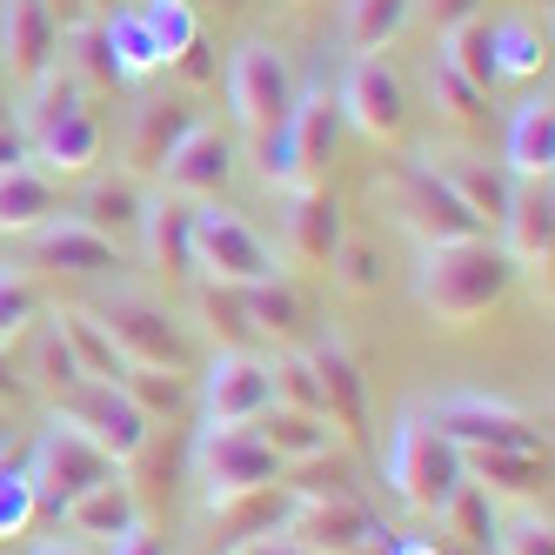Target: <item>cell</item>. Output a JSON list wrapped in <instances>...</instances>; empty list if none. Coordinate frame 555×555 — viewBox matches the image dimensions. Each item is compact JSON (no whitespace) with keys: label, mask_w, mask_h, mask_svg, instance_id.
<instances>
[{"label":"cell","mask_w":555,"mask_h":555,"mask_svg":"<svg viewBox=\"0 0 555 555\" xmlns=\"http://www.w3.org/2000/svg\"><path fill=\"white\" fill-rule=\"evenodd\" d=\"M515 288V261L489 242V234H468V242H428L415 255V301L435 328H475L489 308H502V295Z\"/></svg>","instance_id":"6da1fadb"},{"label":"cell","mask_w":555,"mask_h":555,"mask_svg":"<svg viewBox=\"0 0 555 555\" xmlns=\"http://www.w3.org/2000/svg\"><path fill=\"white\" fill-rule=\"evenodd\" d=\"M14 128L27 134V154H34V168L41 175H94L101 162V147H107V128H101V114H94V88L81 81V74H41L27 94H21V114H14Z\"/></svg>","instance_id":"7a4b0ae2"},{"label":"cell","mask_w":555,"mask_h":555,"mask_svg":"<svg viewBox=\"0 0 555 555\" xmlns=\"http://www.w3.org/2000/svg\"><path fill=\"white\" fill-rule=\"evenodd\" d=\"M382 482H388V495H395V502H409L415 515H435V522H442L449 502L462 495V482H468L462 449H455L449 435L428 422V409H422V402H409L402 415H395L388 449H382Z\"/></svg>","instance_id":"3957f363"},{"label":"cell","mask_w":555,"mask_h":555,"mask_svg":"<svg viewBox=\"0 0 555 555\" xmlns=\"http://www.w3.org/2000/svg\"><path fill=\"white\" fill-rule=\"evenodd\" d=\"M188 248H194V274H202L208 288H255V282H274V274L288 268L282 248H274L248 215H234L221 202H194Z\"/></svg>","instance_id":"277c9868"},{"label":"cell","mask_w":555,"mask_h":555,"mask_svg":"<svg viewBox=\"0 0 555 555\" xmlns=\"http://www.w3.org/2000/svg\"><path fill=\"white\" fill-rule=\"evenodd\" d=\"M48 415L67 422L74 435H81V442H94L114 468L141 462L147 435H154V422L128 402V388H121V382H74V388L48 395Z\"/></svg>","instance_id":"5b68a950"},{"label":"cell","mask_w":555,"mask_h":555,"mask_svg":"<svg viewBox=\"0 0 555 555\" xmlns=\"http://www.w3.org/2000/svg\"><path fill=\"white\" fill-rule=\"evenodd\" d=\"M375 202H388V215L402 221L415 242H468V234H482L475 228V215L449 194V181L435 175V162H388V175H375Z\"/></svg>","instance_id":"8992f818"},{"label":"cell","mask_w":555,"mask_h":555,"mask_svg":"<svg viewBox=\"0 0 555 555\" xmlns=\"http://www.w3.org/2000/svg\"><path fill=\"white\" fill-rule=\"evenodd\" d=\"M422 409H428V402H422ZM428 422L442 428L462 455H475V449H522V455H548L542 422H535L529 409L502 402V395H468V388H455V395H442V402L428 409Z\"/></svg>","instance_id":"52a82bcc"},{"label":"cell","mask_w":555,"mask_h":555,"mask_svg":"<svg viewBox=\"0 0 555 555\" xmlns=\"http://www.w3.org/2000/svg\"><path fill=\"white\" fill-rule=\"evenodd\" d=\"M221 88H228V114H234V128L255 141V134H268V128L295 107V88H301V81H295L288 54L274 48V41H242V48L228 54Z\"/></svg>","instance_id":"ba28073f"},{"label":"cell","mask_w":555,"mask_h":555,"mask_svg":"<svg viewBox=\"0 0 555 555\" xmlns=\"http://www.w3.org/2000/svg\"><path fill=\"white\" fill-rule=\"evenodd\" d=\"M282 462L261 442L255 428H202L194 435V482H202V508L234 502V495H255L282 482Z\"/></svg>","instance_id":"9c48e42d"},{"label":"cell","mask_w":555,"mask_h":555,"mask_svg":"<svg viewBox=\"0 0 555 555\" xmlns=\"http://www.w3.org/2000/svg\"><path fill=\"white\" fill-rule=\"evenodd\" d=\"M94 322H101V328L114 335V348H121L128 362H141V369H175V375L194 369L188 328H181L154 295H107V301L94 308Z\"/></svg>","instance_id":"30bf717a"},{"label":"cell","mask_w":555,"mask_h":555,"mask_svg":"<svg viewBox=\"0 0 555 555\" xmlns=\"http://www.w3.org/2000/svg\"><path fill=\"white\" fill-rule=\"evenodd\" d=\"M335 107H341V121L354 134H369L375 147H395L409 134V88L382 54H348L341 81H335Z\"/></svg>","instance_id":"8fae6325"},{"label":"cell","mask_w":555,"mask_h":555,"mask_svg":"<svg viewBox=\"0 0 555 555\" xmlns=\"http://www.w3.org/2000/svg\"><path fill=\"white\" fill-rule=\"evenodd\" d=\"M27 482H34V502H41V515H61L74 495H81L88 482H101V475H114V462L94 449V442H81L67 422H41V435H34V449H27Z\"/></svg>","instance_id":"7c38bea8"},{"label":"cell","mask_w":555,"mask_h":555,"mask_svg":"<svg viewBox=\"0 0 555 555\" xmlns=\"http://www.w3.org/2000/svg\"><path fill=\"white\" fill-rule=\"evenodd\" d=\"M282 535H295L314 555H362L388 529L362 508V495H354V489H341V495H328V489H314V495L288 489V522H282Z\"/></svg>","instance_id":"4fadbf2b"},{"label":"cell","mask_w":555,"mask_h":555,"mask_svg":"<svg viewBox=\"0 0 555 555\" xmlns=\"http://www.w3.org/2000/svg\"><path fill=\"white\" fill-rule=\"evenodd\" d=\"M274 402V375L261 354L221 348L202 375V428H255L261 409Z\"/></svg>","instance_id":"5bb4252c"},{"label":"cell","mask_w":555,"mask_h":555,"mask_svg":"<svg viewBox=\"0 0 555 555\" xmlns=\"http://www.w3.org/2000/svg\"><path fill=\"white\" fill-rule=\"evenodd\" d=\"M61 67V21L41 0H0V88H34Z\"/></svg>","instance_id":"9a60e30c"},{"label":"cell","mask_w":555,"mask_h":555,"mask_svg":"<svg viewBox=\"0 0 555 555\" xmlns=\"http://www.w3.org/2000/svg\"><path fill=\"white\" fill-rule=\"evenodd\" d=\"M234 162H242L234 134L215 128V121H194V128L181 134V147L168 154L162 168H154V188H162V194H181V202H215V194L234 181Z\"/></svg>","instance_id":"2e32d148"},{"label":"cell","mask_w":555,"mask_h":555,"mask_svg":"<svg viewBox=\"0 0 555 555\" xmlns=\"http://www.w3.org/2000/svg\"><path fill=\"white\" fill-rule=\"evenodd\" d=\"M288 215H282V261H301V268H328L335 248L348 242V221H341V202L322 188V181H308L295 194H282Z\"/></svg>","instance_id":"e0dca14e"},{"label":"cell","mask_w":555,"mask_h":555,"mask_svg":"<svg viewBox=\"0 0 555 555\" xmlns=\"http://www.w3.org/2000/svg\"><path fill=\"white\" fill-rule=\"evenodd\" d=\"M202 121L194 114V101L188 94H147V101H134V121H128V134H121V175H134V181H154V168L168 162V154L181 147V134Z\"/></svg>","instance_id":"ac0fdd59"},{"label":"cell","mask_w":555,"mask_h":555,"mask_svg":"<svg viewBox=\"0 0 555 555\" xmlns=\"http://www.w3.org/2000/svg\"><path fill=\"white\" fill-rule=\"evenodd\" d=\"M54 522H61L74 542L107 548L114 535H128L134 522H147V515H141V495H134V482H128V468H114V475H101V482H88L81 495L54 515Z\"/></svg>","instance_id":"d6986e66"},{"label":"cell","mask_w":555,"mask_h":555,"mask_svg":"<svg viewBox=\"0 0 555 555\" xmlns=\"http://www.w3.org/2000/svg\"><path fill=\"white\" fill-rule=\"evenodd\" d=\"M495 234H502L495 248L515 261V274H542L548 255H555V194H548V181H515V202L495 221Z\"/></svg>","instance_id":"ffe728a7"},{"label":"cell","mask_w":555,"mask_h":555,"mask_svg":"<svg viewBox=\"0 0 555 555\" xmlns=\"http://www.w3.org/2000/svg\"><path fill=\"white\" fill-rule=\"evenodd\" d=\"M21 242H27V255L41 261V268H61V274H88V282L121 274V248H114L107 234H94L88 221H74V215L41 221L34 234H21Z\"/></svg>","instance_id":"44dd1931"},{"label":"cell","mask_w":555,"mask_h":555,"mask_svg":"<svg viewBox=\"0 0 555 555\" xmlns=\"http://www.w3.org/2000/svg\"><path fill=\"white\" fill-rule=\"evenodd\" d=\"M255 435L274 449V462L282 468H314V462H335L348 435L328 422V415H314V409H288V402H268Z\"/></svg>","instance_id":"7402d4cb"},{"label":"cell","mask_w":555,"mask_h":555,"mask_svg":"<svg viewBox=\"0 0 555 555\" xmlns=\"http://www.w3.org/2000/svg\"><path fill=\"white\" fill-rule=\"evenodd\" d=\"M548 168H555V101H548V81H542V94H522L508 114L502 175L508 181H548Z\"/></svg>","instance_id":"603a6c76"},{"label":"cell","mask_w":555,"mask_h":555,"mask_svg":"<svg viewBox=\"0 0 555 555\" xmlns=\"http://www.w3.org/2000/svg\"><path fill=\"white\" fill-rule=\"evenodd\" d=\"M308 369H314V388H322V415L341 435H362L369 428V375H362V362H354L341 341H314Z\"/></svg>","instance_id":"cb8c5ba5"},{"label":"cell","mask_w":555,"mask_h":555,"mask_svg":"<svg viewBox=\"0 0 555 555\" xmlns=\"http://www.w3.org/2000/svg\"><path fill=\"white\" fill-rule=\"evenodd\" d=\"M435 175L449 181V194L475 215V228H495L502 215H508V202H515V181L502 175V162H482V154H442L435 162Z\"/></svg>","instance_id":"d4e9b609"},{"label":"cell","mask_w":555,"mask_h":555,"mask_svg":"<svg viewBox=\"0 0 555 555\" xmlns=\"http://www.w3.org/2000/svg\"><path fill=\"white\" fill-rule=\"evenodd\" d=\"M288 134H295V154H301L308 181H322V168L335 162V141H341V107H335V88H328V81H308V88H295Z\"/></svg>","instance_id":"484cf974"},{"label":"cell","mask_w":555,"mask_h":555,"mask_svg":"<svg viewBox=\"0 0 555 555\" xmlns=\"http://www.w3.org/2000/svg\"><path fill=\"white\" fill-rule=\"evenodd\" d=\"M141 215H147V188L134 175H101L81 194V208H74V221H88L94 234H107L114 248H128L134 234H141Z\"/></svg>","instance_id":"4316f807"},{"label":"cell","mask_w":555,"mask_h":555,"mask_svg":"<svg viewBox=\"0 0 555 555\" xmlns=\"http://www.w3.org/2000/svg\"><path fill=\"white\" fill-rule=\"evenodd\" d=\"M462 468L495 502H535L548 489V455H522V449H475V455H462Z\"/></svg>","instance_id":"83f0119b"},{"label":"cell","mask_w":555,"mask_h":555,"mask_svg":"<svg viewBox=\"0 0 555 555\" xmlns=\"http://www.w3.org/2000/svg\"><path fill=\"white\" fill-rule=\"evenodd\" d=\"M54 215H61V181L54 175H41L34 162L0 175V234H8V242H21V234H34Z\"/></svg>","instance_id":"f1b7e54d"},{"label":"cell","mask_w":555,"mask_h":555,"mask_svg":"<svg viewBox=\"0 0 555 555\" xmlns=\"http://www.w3.org/2000/svg\"><path fill=\"white\" fill-rule=\"evenodd\" d=\"M101 21V41H107V54H114V81L121 88H141V81H154L168 61H162V48H154V34L141 27V14H134V0L128 8H107V14H94Z\"/></svg>","instance_id":"f546056e"},{"label":"cell","mask_w":555,"mask_h":555,"mask_svg":"<svg viewBox=\"0 0 555 555\" xmlns=\"http://www.w3.org/2000/svg\"><path fill=\"white\" fill-rule=\"evenodd\" d=\"M188 215H194V202H181V194H162V188H147L141 242H147V261L162 268V274H194V248H188Z\"/></svg>","instance_id":"4dcf8cb0"},{"label":"cell","mask_w":555,"mask_h":555,"mask_svg":"<svg viewBox=\"0 0 555 555\" xmlns=\"http://www.w3.org/2000/svg\"><path fill=\"white\" fill-rule=\"evenodd\" d=\"M48 322L61 328V341L74 348V362H81L88 382H121V375H128V354L114 348V335L94 322V308H54Z\"/></svg>","instance_id":"1f68e13d"},{"label":"cell","mask_w":555,"mask_h":555,"mask_svg":"<svg viewBox=\"0 0 555 555\" xmlns=\"http://www.w3.org/2000/svg\"><path fill=\"white\" fill-rule=\"evenodd\" d=\"M489 61H495V81H535L548 67V34L529 14H502L489 21Z\"/></svg>","instance_id":"d6a6232c"},{"label":"cell","mask_w":555,"mask_h":555,"mask_svg":"<svg viewBox=\"0 0 555 555\" xmlns=\"http://www.w3.org/2000/svg\"><path fill=\"white\" fill-rule=\"evenodd\" d=\"M409 21H415V0H341V48L382 54L388 41H402Z\"/></svg>","instance_id":"836d02e7"},{"label":"cell","mask_w":555,"mask_h":555,"mask_svg":"<svg viewBox=\"0 0 555 555\" xmlns=\"http://www.w3.org/2000/svg\"><path fill=\"white\" fill-rule=\"evenodd\" d=\"M242 314H248V328H255V335H274V341H295V335H301V322H308L301 295L282 282V274H274V282L242 288Z\"/></svg>","instance_id":"e575fe53"},{"label":"cell","mask_w":555,"mask_h":555,"mask_svg":"<svg viewBox=\"0 0 555 555\" xmlns=\"http://www.w3.org/2000/svg\"><path fill=\"white\" fill-rule=\"evenodd\" d=\"M255 175H261L268 194H295V188H308V168H301L295 134H288V114H282L268 134H255Z\"/></svg>","instance_id":"d590c367"},{"label":"cell","mask_w":555,"mask_h":555,"mask_svg":"<svg viewBox=\"0 0 555 555\" xmlns=\"http://www.w3.org/2000/svg\"><path fill=\"white\" fill-rule=\"evenodd\" d=\"M435 61L455 67L468 88H495V61H489V21H468V27H449L442 34V48H435Z\"/></svg>","instance_id":"8d00e7d4"},{"label":"cell","mask_w":555,"mask_h":555,"mask_svg":"<svg viewBox=\"0 0 555 555\" xmlns=\"http://www.w3.org/2000/svg\"><path fill=\"white\" fill-rule=\"evenodd\" d=\"M41 322V288L21 261H0V348H14L21 335H34Z\"/></svg>","instance_id":"74e56055"},{"label":"cell","mask_w":555,"mask_h":555,"mask_svg":"<svg viewBox=\"0 0 555 555\" xmlns=\"http://www.w3.org/2000/svg\"><path fill=\"white\" fill-rule=\"evenodd\" d=\"M141 27L154 34V48H162V61L175 67V54L202 34V14H194V0H134Z\"/></svg>","instance_id":"f35d334b"},{"label":"cell","mask_w":555,"mask_h":555,"mask_svg":"<svg viewBox=\"0 0 555 555\" xmlns=\"http://www.w3.org/2000/svg\"><path fill=\"white\" fill-rule=\"evenodd\" d=\"M121 388H128V402H134L147 422H162V415H181V409H188V382H181L175 369H141V362H128Z\"/></svg>","instance_id":"ab89813d"},{"label":"cell","mask_w":555,"mask_h":555,"mask_svg":"<svg viewBox=\"0 0 555 555\" xmlns=\"http://www.w3.org/2000/svg\"><path fill=\"white\" fill-rule=\"evenodd\" d=\"M442 522H455L462 535H468V548H495V529H502V502L482 489V482H462V495L449 502V515H442Z\"/></svg>","instance_id":"60d3db41"},{"label":"cell","mask_w":555,"mask_h":555,"mask_svg":"<svg viewBox=\"0 0 555 555\" xmlns=\"http://www.w3.org/2000/svg\"><path fill=\"white\" fill-rule=\"evenodd\" d=\"M495 555H555L548 508H542V502H522L515 515H502V529H495Z\"/></svg>","instance_id":"b9f144b4"},{"label":"cell","mask_w":555,"mask_h":555,"mask_svg":"<svg viewBox=\"0 0 555 555\" xmlns=\"http://www.w3.org/2000/svg\"><path fill=\"white\" fill-rule=\"evenodd\" d=\"M34 522H41V502H34V482L21 462H0V542H21Z\"/></svg>","instance_id":"7bdbcfd3"},{"label":"cell","mask_w":555,"mask_h":555,"mask_svg":"<svg viewBox=\"0 0 555 555\" xmlns=\"http://www.w3.org/2000/svg\"><path fill=\"white\" fill-rule=\"evenodd\" d=\"M328 274H335V288L341 295H382V248L375 242H354V234H348V242L335 248V261H328Z\"/></svg>","instance_id":"ee69618b"},{"label":"cell","mask_w":555,"mask_h":555,"mask_svg":"<svg viewBox=\"0 0 555 555\" xmlns=\"http://www.w3.org/2000/svg\"><path fill=\"white\" fill-rule=\"evenodd\" d=\"M34 382H41L48 395L74 388V382H88V375H81V362H74V348L61 341V328H54V322H41V335H34Z\"/></svg>","instance_id":"f6af8a7d"},{"label":"cell","mask_w":555,"mask_h":555,"mask_svg":"<svg viewBox=\"0 0 555 555\" xmlns=\"http://www.w3.org/2000/svg\"><path fill=\"white\" fill-rule=\"evenodd\" d=\"M428 88H435V101H442V114H449V121H462V128L489 121V94H482V88H468L455 67H442V61H435V67H428Z\"/></svg>","instance_id":"bcb514c9"},{"label":"cell","mask_w":555,"mask_h":555,"mask_svg":"<svg viewBox=\"0 0 555 555\" xmlns=\"http://www.w3.org/2000/svg\"><path fill=\"white\" fill-rule=\"evenodd\" d=\"M268 375H274V402H288V409H314V415H322V388H314L308 354H282V362H268Z\"/></svg>","instance_id":"7dc6e473"},{"label":"cell","mask_w":555,"mask_h":555,"mask_svg":"<svg viewBox=\"0 0 555 555\" xmlns=\"http://www.w3.org/2000/svg\"><path fill=\"white\" fill-rule=\"evenodd\" d=\"M415 14H422L435 34H449V27H468V21H482V0H415Z\"/></svg>","instance_id":"c3c4849f"},{"label":"cell","mask_w":555,"mask_h":555,"mask_svg":"<svg viewBox=\"0 0 555 555\" xmlns=\"http://www.w3.org/2000/svg\"><path fill=\"white\" fill-rule=\"evenodd\" d=\"M175 74H181V81H194V88H202V81H215V74H221V61H215V48L202 41V34H194V41L175 54Z\"/></svg>","instance_id":"681fc988"},{"label":"cell","mask_w":555,"mask_h":555,"mask_svg":"<svg viewBox=\"0 0 555 555\" xmlns=\"http://www.w3.org/2000/svg\"><path fill=\"white\" fill-rule=\"evenodd\" d=\"M101 555H168V542H162V535H154L147 522H134L128 535H114V542H107Z\"/></svg>","instance_id":"f907efd6"},{"label":"cell","mask_w":555,"mask_h":555,"mask_svg":"<svg viewBox=\"0 0 555 555\" xmlns=\"http://www.w3.org/2000/svg\"><path fill=\"white\" fill-rule=\"evenodd\" d=\"M228 555H314V548H301L295 535H282V529H274V535H255V542H242V548H228Z\"/></svg>","instance_id":"816d5d0a"},{"label":"cell","mask_w":555,"mask_h":555,"mask_svg":"<svg viewBox=\"0 0 555 555\" xmlns=\"http://www.w3.org/2000/svg\"><path fill=\"white\" fill-rule=\"evenodd\" d=\"M34 162V154H27V134L14 128V121H0V175H8V168H27Z\"/></svg>","instance_id":"f5cc1de1"},{"label":"cell","mask_w":555,"mask_h":555,"mask_svg":"<svg viewBox=\"0 0 555 555\" xmlns=\"http://www.w3.org/2000/svg\"><path fill=\"white\" fill-rule=\"evenodd\" d=\"M41 8L61 21V34H67V27H81V21H94V0H41Z\"/></svg>","instance_id":"db71d44e"},{"label":"cell","mask_w":555,"mask_h":555,"mask_svg":"<svg viewBox=\"0 0 555 555\" xmlns=\"http://www.w3.org/2000/svg\"><path fill=\"white\" fill-rule=\"evenodd\" d=\"M382 555H442V542H435V535H388Z\"/></svg>","instance_id":"11a10c76"},{"label":"cell","mask_w":555,"mask_h":555,"mask_svg":"<svg viewBox=\"0 0 555 555\" xmlns=\"http://www.w3.org/2000/svg\"><path fill=\"white\" fill-rule=\"evenodd\" d=\"M34 555H101V548H88V542H74V535H48Z\"/></svg>","instance_id":"9f6ffc18"},{"label":"cell","mask_w":555,"mask_h":555,"mask_svg":"<svg viewBox=\"0 0 555 555\" xmlns=\"http://www.w3.org/2000/svg\"><path fill=\"white\" fill-rule=\"evenodd\" d=\"M14 395H27V382L8 375V348H0V402H14Z\"/></svg>","instance_id":"6f0895ef"},{"label":"cell","mask_w":555,"mask_h":555,"mask_svg":"<svg viewBox=\"0 0 555 555\" xmlns=\"http://www.w3.org/2000/svg\"><path fill=\"white\" fill-rule=\"evenodd\" d=\"M14 442H21V428H14L8 415H0V462H8V455H14Z\"/></svg>","instance_id":"680465c9"},{"label":"cell","mask_w":555,"mask_h":555,"mask_svg":"<svg viewBox=\"0 0 555 555\" xmlns=\"http://www.w3.org/2000/svg\"><path fill=\"white\" fill-rule=\"evenodd\" d=\"M288 8H314V0H288Z\"/></svg>","instance_id":"91938a15"},{"label":"cell","mask_w":555,"mask_h":555,"mask_svg":"<svg viewBox=\"0 0 555 555\" xmlns=\"http://www.w3.org/2000/svg\"><path fill=\"white\" fill-rule=\"evenodd\" d=\"M0 94H8V88H0ZM0 121H8V107H0Z\"/></svg>","instance_id":"94428289"}]
</instances>
